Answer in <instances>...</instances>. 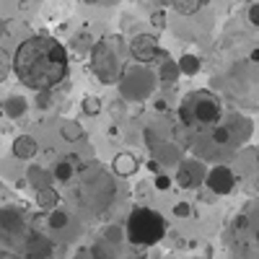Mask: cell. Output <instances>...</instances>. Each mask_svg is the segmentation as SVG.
Segmentation results:
<instances>
[{"instance_id":"cell-13","label":"cell","mask_w":259,"mask_h":259,"mask_svg":"<svg viewBox=\"0 0 259 259\" xmlns=\"http://www.w3.org/2000/svg\"><path fill=\"white\" fill-rule=\"evenodd\" d=\"M26 109H29V104H26L24 96H11V99L6 101V114H8L11 119H18L21 114H26Z\"/></svg>"},{"instance_id":"cell-10","label":"cell","mask_w":259,"mask_h":259,"mask_svg":"<svg viewBox=\"0 0 259 259\" xmlns=\"http://www.w3.org/2000/svg\"><path fill=\"white\" fill-rule=\"evenodd\" d=\"M138 168H140V163H138V158L133 153H119L112 161V171L117 177H135Z\"/></svg>"},{"instance_id":"cell-19","label":"cell","mask_w":259,"mask_h":259,"mask_svg":"<svg viewBox=\"0 0 259 259\" xmlns=\"http://www.w3.org/2000/svg\"><path fill=\"white\" fill-rule=\"evenodd\" d=\"M200 3H202V0H174V8H177L179 13L189 16V13H194V11L200 8Z\"/></svg>"},{"instance_id":"cell-17","label":"cell","mask_w":259,"mask_h":259,"mask_svg":"<svg viewBox=\"0 0 259 259\" xmlns=\"http://www.w3.org/2000/svg\"><path fill=\"white\" fill-rule=\"evenodd\" d=\"M26 177H29V182H31V184L36 187V192H39V189H47V187H50V182L45 179V177H47V171H41V168H36V166H31V168L26 171Z\"/></svg>"},{"instance_id":"cell-3","label":"cell","mask_w":259,"mask_h":259,"mask_svg":"<svg viewBox=\"0 0 259 259\" xmlns=\"http://www.w3.org/2000/svg\"><path fill=\"white\" fill-rule=\"evenodd\" d=\"M223 114L221 101L215 99L210 91H192L179 106V117L184 124H218Z\"/></svg>"},{"instance_id":"cell-5","label":"cell","mask_w":259,"mask_h":259,"mask_svg":"<svg viewBox=\"0 0 259 259\" xmlns=\"http://www.w3.org/2000/svg\"><path fill=\"white\" fill-rule=\"evenodd\" d=\"M207 187L215 192V194H228L236 184V177H233V171L226 168V166H215L207 171Z\"/></svg>"},{"instance_id":"cell-15","label":"cell","mask_w":259,"mask_h":259,"mask_svg":"<svg viewBox=\"0 0 259 259\" xmlns=\"http://www.w3.org/2000/svg\"><path fill=\"white\" fill-rule=\"evenodd\" d=\"M80 109H83L85 117H99L101 109H104V104H101L99 96H85V99L80 101Z\"/></svg>"},{"instance_id":"cell-25","label":"cell","mask_w":259,"mask_h":259,"mask_svg":"<svg viewBox=\"0 0 259 259\" xmlns=\"http://www.w3.org/2000/svg\"><path fill=\"white\" fill-rule=\"evenodd\" d=\"M156 187H158V189H168V187H171V179L161 174V177H156Z\"/></svg>"},{"instance_id":"cell-20","label":"cell","mask_w":259,"mask_h":259,"mask_svg":"<svg viewBox=\"0 0 259 259\" xmlns=\"http://www.w3.org/2000/svg\"><path fill=\"white\" fill-rule=\"evenodd\" d=\"M8 73H11V60H8L6 50H0V83L8 78Z\"/></svg>"},{"instance_id":"cell-22","label":"cell","mask_w":259,"mask_h":259,"mask_svg":"<svg viewBox=\"0 0 259 259\" xmlns=\"http://www.w3.org/2000/svg\"><path fill=\"white\" fill-rule=\"evenodd\" d=\"M189 212H192V207H189L187 202H177V205H174V215H177V218H187Z\"/></svg>"},{"instance_id":"cell-30","label":"cell","mask_w":259,"mask_h":259,"mask_svg":"<svg viewBox=\"0 0 259 259\" xmlns=\"http://www.w3.org/2000/svg\"><path fill=\"white\" fill-rule=\"evenodd\" d=\"M0 34H3V21H0Z\"/></svg>"},{"instance_id":"cell-8","label":"cell","mask_w":259,"mask_h":259,"mask_svg":"<svg viewBox=\"0 0 259 259\" xmlns=\"http://www.w3.org/2000/svg\"><path fill=\"white\" fill-rule=\"evenodd\" d=\"M202 179H207V174H202V166H200V163H194V161L184 163V166L179 168V177H177V182H179L182 187H187V189L200 187Z\"/></svg>"},{"instance_id":"cell-2","label":"cell","mask_w":259,"mask_h":259,"mask_svg":"<svg viewBox=\"0 0 259 259\" xmlns=\"http://www.w3.org/2000/svg\"><path fill=\"white\" fill-rule=\"evenodd\" d=\"M124 236L133 246H140V249L156 246L166 236V218L153 207H145V205L133 207V212L127 215Z\"/></svg>"},{"instance_id":"cell-24","label":"cell","mask_w":259,"mask_h":259,"mask_svg":"<svg viewBox=\"0 0 259 259\" xmlns=\"http://www.w3.org/2000/svg\"><path fill=\"white\" fill-rule=\"evenodd\" d=\"M249 21H251V26H259V3L249 8Z\"/></svg>"},{"instance_id":"cell-21","label":"cell","mask_w":259,"mask_h":259,"mask_svg":"<svg viewBox=\"0 0 259 259\" xmlns=\"http://www.w3.org/2000/svg\"><path fill=\"white\" fill-rule=\"evenodd\" d=\"M228 135H231V133H228L226 127H215V130H212V138H215V143H228Z\"/></svg>"},{"instance_id":"cell-14","label":"cell","mask_w":259,"mask_h":259,"mask_svg":"<svg viewBox=\"0 0 259 259\" xmlns=\"http://www.w3.org/2000/svg\"><path fill=\"white\" fill-rule=\"evenodd\" d=\"M177 68H179V73H184V75H194V73L200 70V57H197V55H182L179 62H177Z\"/></svg>"},{"instance_id":"cell-23","label":"cell","mask_w":259,"mask_h":259,"mask_svg":"<svg viewBox=\"0 0 259 259\" xmlns=\"http://www.w3.org/2000/svg\"><path fill=\"white\" fill-rule=\"evenodd\" d=\"M150 24H153L156 29H163V24H166V18H163V13H161V11H156L153 16H150Z\"/></svg>"},{"instance_id":"cell-28","label":"cell","mask_w":259,"mask_h":259,"mask_svg":"<svg viewBox=\"0 0 259 259\" xmlns=\"http://www.w3.org/2000/svg\"><path fill=\"white\" fill-rule=\"evenodd\" d=\"M251 60H259V50H254V52H251Z\"/></svg>"},{"instance_id":"cell-4","label":"cell","mask_w":259,"mask_h":259,"mask_svg":"<svg viewBox=\"0 0 259 259\" xmlns=\"http://www.w3.org/2000/svg\"><path fill=\"white\" fill-rule=\"evenodd\" d=\"M0 236L3 241H18V244H26V239L31 236V223H29V215L21 210V207H0Z\"/></svg>"},{"instance_id":"cell-29","label":"cell","mask_w":259,"mask_h":259,"mask_svg":"<svg viewBox=\"0 0 259 259\" xmlns=\"http://www.w3.org/2000/svg\"><path fill=\"white\" fill-rule=\"evenodd\" d=\"M256 246H259V228H256Z\"/></svg>"},{"instance_id":"cell-9","label":"cell","mask_w":259,"mask_h":259,"mask_svg":"<svg viewBox=\"0 0 259 259\" xmlns=\"http://www.w3.org/2000/svg\"><path fill=\"white\" fill-rule=\"evenodd\" d=\"M11 150H13V156H16L18 161H29V158L36 156L39 145H36V140H34L31 135H18V138L13 140Z\"/></svg>"},{"instance_id":"cell-6","label":"cell","mask_w":259,"mask_h":259,"mask_svg":"<svg viewBox=\"0 0 259 259\" xmlns=\"http://www.w3.org/2000/svg\"><path fill=\"white\" fill-rule=\"evenodd\" d=\"M130 52H133V57L140 60V62H150V60H156V57L163 55V50L156 45V39L148 36V34L138 36V39L133 41V47H130Z\"/></svg>"},{"instance_id":"cell-1","label":"cell","mask_w":259,"mask_h":259,"mask_svg":"<svg viewBox=\"0 0 259 259\" xmlns=\"http://www.w3.org/2000/svg\"><path fill=\"white\" fill-rule=\"evenodd\" d=\"M68 68V50L50 34H34L13 52V73L31 91H52L65 80Z\"/></svg>"},{"instance_id":"cell-18","label":"cell","mask_w":259,"mask_h":259,"mask_svg":"<svg viewBox=\"0 0 259 259\" xmlns=\"http://www.w3.org/2000/svg\"><path fill=\"white\" fill-rule=\"evenodd\" d=\"M52 177H55L57 182H70V179H73V163H70V161H60V163L55 166V171H52Z\"/></svg>"},{"instance_id":"cell-7","label":"cell","mask_w":259,"mask_h":259,"mask_svg":"<svg viewBox=\"0 0 259 259\" xmlns=\"http://www.w3.org/2000/svg\"><path fill=\"white\" fill-rule=\"evenodd\" d=\"M24 251H26L29 259H47V256L52 254V241L45 239L41 233L31 231V236H29L26 244H24Z\"/></svg>"},{"instance_id":"cell-27","label":"cell","mask_w":259,"mask_h":259,"mask_svg":"<svg viewBox=\"0 0 259 259\" xmlns=\"http://www.w3.org/2000/svg\"><path fill=\"white\" fill-rule=\"evenodd\" d=\"M148 171H150V174H156V177H161V163L158 161H148Z\"/></svg>"},{"instance_id":"cell-11","label":"cell","mask_w":259,"mask_h":259,"mask_svg":"<svg viewBox=\"0 0 259 259\" xmlns=\"http://www.w3.org/2000/svg\"><path fill=\"white\" fill-rule=\"evenodd\" d=\"M36 205H39L41 210H47V212L57 210V205H60V194H57V189H52V187L39 189V192H36Z\"/></svg>"},{"instance_id":"cell-26","label":"cell","mask_w":259,"mask_h":259,"mask_svg":"<svg viewBox=\"0 0 259 259\" xmlns=\"http://www.w3.org/2000/svg\"><path fill=\"white\" fill-rule=\"evenodd\" d=\"M0 259H24V256L16 251H8V249H0Z\"/></svg>"},{"instance_id":"cell-16","label":"cell","mask_w":259,"mask_h":259,"mask_svg":"<svg viewBox=\"0 0 259 259\" xmlns=\"http://www.w3.org/2000/svg\"><path fill=\"white\" fill-rule=\"evenodd\" d=\"M68 223H70V218H68V212H65V210H52V212H47V226H50L52 231H62Z\"/></svg>"},{"instance_id":"cell-12","label":"cell","mask_w":259,"mask_h":259,"mask_svg":"<svg viewBox=\"0 0 259 259\" xmlns=\"http://www.w3.org/2000/svg\"><path fill=\"white\" fill-rule=\"evenodd\" d=\"M60 135L68 140V143H78V140H83L85 130H83L78 122H73V119H65V122L60 124Z\"/></svg>"}]
</instances>
